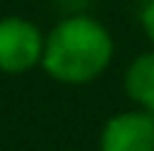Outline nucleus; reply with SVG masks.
Returning <instances> with one entry per match:
<instances>
[{"label":"nucleus","mask_w":154,"mask_h":151,"mask_svg":"<svg viewBox=\"0 0 154 151\" xmlns=\"http://www.w3.org/2000/svg\"><path fill=\"white\" fill-rule=\"evenodd\" d=\"M114 57V40L109 29L88 14L63 17L49 34L43 49V71L54 83L86 86L109 68Z\"/></svg>","instance_id":"obj_1"},{"label":"nucleus","mask_w":154,"mask_h":151,"mask_svg":"<svg viewBox=\"0 0 154 151\" xmlns=\"http://www.w3.org/2000/svg\"><path fill=\"white\" fill-rule=\"evenodd\" d=\"M46 37L26 17H0V71L23 74L43 63Z\"/></svg>","instance_id":"obj_2"},{"label":"nucleus","mask_w":154,"mask_h":151,"mask_svg":"<svg viewBox=\"0 0 154 151\" xmlns=\"http://www.w3.org/2000/svg\"><path fill=\"white\" fill-rule=\"evenodd\" d=\"M100 151H154V114L128 108L109 117L100 128Z\"/></svg>","instance_id":"obj_3"},{"label":"nucleus","mask_w":154,"mask_h":151,"mask_svg":"<svg viewBox=\"0 0 154 151\" xmlns=\"http://www.w3.org/2000/svg\"><path fill=\"white\" fill-rule=\"evenodd\" d=\"M123 89L137 108L154 114V49L143 51L140 57H134L128 63L126 77H123Z\"/></svg>","instance_id":"obj_4"},{"label":"nucleus","mask_w":154,"mask_h":151,"mask_svg":"<svg viewBox=\"0 0 154 151\" xmlns=\"http://www.w3.org/2000/svg\"><path fill=\"white\" fill-rule=\"evenodd\" d=\"M140 23H143L146 37H149L151 46H154V0H149V3L143 6V11H140Z\"/></svg>","instance_id":"obj_5"},{"label":"nucleus","mask_w":154,"mask_h":151,"mask_svg":"<svg viewBox=\"0 0 154 151\" xmlns=\"http://www.w3.org/2000/svg\"><path fill=\"white\" fill-rule=\"evenodd\" d=\"M146 3H149V0H146Z\"/></svg>","instance_id":"obj_6"}]
</instances>
